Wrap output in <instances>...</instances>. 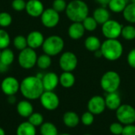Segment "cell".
I'll return each instance as SVG.
<instances>
[{
    "mask_svg": "<svg viewBox=\"0 0 135 135\" xmlns=\"http://www.w3.org/2000/svg\"><path fill=\"white\" fill-rule=\"evenodd\" d=\"M20 91L24 97L34 100L40 97L44 92L42 79L36 76L25 78L20 83Z\"/></svg>",
    "mask_w": 135,
    "mask_h": 135,
    "instance_id": "cell-1",
    "label": "cell"
},
{
    "mask_svg": "<svg viewBox=\"0 0 135 135\" xmlns=\"http://www.w3.org/2000/svg\"><path fill=\"white\" fill-rule=\"evenodd\" d=\"M89 6L82 0H72L66 6V14L73 22H82L89 15Z\"/></svg>",
    "mask_w": 135,
    "mask_h": 135,
    "instance_id": "cell-2",
    "label": "cell"
},
{
    "mask_svg": "<svg viewBox=\"0 0 135 135\" xmlns=\"http://www.w3.org/2000/svg\"><path fill=\"white\" fill-rule=\"evenodd\" d=\"M100 50L104 59L108 61H116L122 56L123 47L117 39H106L101 43Z\"/></svg>",
    "mask_w": 135,
    "mask_h": 135,
    "instance_id": "cell-3",
    "label": "cell"
},
{
    "mask_svg": "<svg viewBox=\"0 0 135 135\" xmlns=\"http://www.w3.org/2000/svg\"><path fill=\"white\" fill-rule=\"evenodd\" d=\"M120 84L121 78L119 74L114 70L105 72L100 78V87L107 93L117 92Z\"/></svg>",
    "mask_w": 135,
    "mask_h": 135,
    "instance_id": "cell-4",
    "label": "cell"
},
{
    "mask_svg": "<svg viewBox=\"0 0 135 135\" xmlns=\"http://www.w3.org/2000/svg\"><path fill=\"white\" fill-rule=\"evenodd\" d=\"M42 47L44 54L50 56H55L59 55L63 50L64 40L59 36H50L44 40Z\"/></svg>",
    "mask_w": 135,
    "mask_h": 135,
    "instance_id": "cell-5",
    "label": "cell"
},
{
    "mask_svg": "<svg viewBox=\"0 0 135 135\" xmlns=\"http://www.w3.org/2000/svg\"><path fill=\"white\" fill-rule=\"evenodd\" d=\"M118 122L123 125H130L135 123V108L131 104H123L115 111Z\"/></svg>",
    "mask_w": 135,
    "mask_h": 135,
    "instance_id": "cell-6",
    "label": "cell"
},
{
    "mask_svg": "<svg viewBox=\"0 0 135 135\" xmlns=\"http://www.w3.org/2000/svg\"><path fill=\"white\" fill-rule=\"evenodd\" d=\"M37 55L34 49L31 47H26L21 51L18 56V62L20 66L24 69L32 68L37 62Z\"/></svg>",
    "mask_w": 135,
    "mask_h": 135,
    "instance_id": "cell-7",
    "label": "cell"
},
{
    "mask_svg": "<svg viewBox=\"0 0 135 135\" xmlns=\"http://www.w3.org/2000/svg\"><path fill=\"white\" fill-rule=\"evenodd\" d=\"M123 25L117 21L109 19L102 25V34L107 39H117L121 36Z\"/></svg>",
    "mask_w": 135,
    "mask_h": 135,
    "instance_id": "cell-8",
    "label": "cell"
},
{
    "mask_svg": "<svg viewBox=\"0 0 135 135\" xmlns=\"http://www.w3.org/2000/svg\"><path fill=\"white\" fill-rule=\"evenodd\" d=\"M41 105L48 111H54L59 106V98L53 91H44L40 97Z\"/></svg>",
    "mask_w": 135,
    "mask_h": 135,
    "instance_id": "cell-9",
    "label": "cell"
},
{
    "mask_svg": "<svg viewBox=\"0 0 135 135\" xmlns=\"http://www.w3.org/2000/svg\"><path fill=\"white\" fill-rule=\"evenodd\" d=\"M78 58L76 55L71 51L64 52L59 58V66L63 71L72 72L78 66Z\"/></svg>",
    "mask_w": 135,
    "mask_h": 135,
    "instance_id": "cell-10",
    "label": "cell"
},
{
    "mask_svg": "<svg viewBox=\"0 0 135 135\" xmlns=\"http://www.w3.org/2000/svg\"><path fill=\"white\" fill-rule=\"evenodd\" d=\"M41 22L47 28H54L55 27L60 20L59 13L55 11L53 8H49L44 9L41 14Z\"/></svg>",
    "mask_w": 135,
    "mask_h": 135,
    "instance_id": "cell-11",
    "label": "cell"
},
{
    "mask_svg": "<svg viewBox=\"0 0 135 135\" xmlns=\"http://www.w3.org/2000/svg\"><path fill=\"white\" fill-rule=\"evenodd\" d=\"M1 89L6 96H13L20 90V83L13 77H6L1 83Z\"/></svg>",
    "mask_w": 135,
    "mask_h": 135,
    "instance_id": "cell-12",
    "label": "cell"
},
{
    "mask_svg": "<svg viewBox=\"0 0 135 135\" xmlns=\"http://www.w3.org/2000/svg\"><path fill=\"white\" fill-rule=\"evenodd\" d=\"M88 111L95 115H100L102 114L106 108L105 100L101 96H94L91 97L87 104Z\"/></svg>",
    "mask_w": 135,
    "mask_h": 135,
    "instance_id": "cell-13",
    "label": "cell"
},
{
    "mask_svg": "<svg viewBox=\"0 0 135 135\" xmlns=\"http://www.w3.org/2000/svg\"><path fill=\"white\" fill-rule=\"evenodd\" d=\"M25 10L31 17H40L44 10V4L40 0H28L26 2Z\"/></svg>",
    "mask_w": 135,
    "mask_h": 135,
    "instance_id": "cell-14",
    "label": "cell"
},
{
    "mask_svg": "<svg viewBox=\"0 0 135 135\" xmlns=\"http://www.w3.org/2000/svg\"><path fill=\"white\" fill-rule=\"evenodd\" d=\"M42 83L44 91H53L59 83V78L55 73L49 72L44 75Z\"/></svg>",
    "mask_w": 135,
    "mask_h": 135,
    "instance_id": "cell-15",
    "label": "cell"
},
{
    "mask_svg": "<svg viewBox=\"0 0 135 135\" xmlns=\"http://www.w3.org/2000/svg\"><path fill=\"white\" fill-rule=\"evenodd\" d=\"M26 39H27L28 47H31L32 49H36V48L41 47L45 40L44 37V35L39 31L31 32L28 35Z\"/></svg>",
    "mask_w": 135,
    "mask_h": 135,
    "instance_id": "cell-16",
    "label": "cell"
},
{
    "mask_svg": "<svg viewBox=\"0 0 135 135\" xmlns=\"http://www.w3.org/2000/svg\"><path fill=\"white\" fill-rule=\"evenodd\" d=\"M104 100H105L106 108L112 111H116L122 104L121 97L117 92L107 93Z\"/></svg>",
    "mask_w": 135,
    "mask_h": 135,
    "instance_id": "cell-17",
    "label": "cell"
},
{
    "mask_svg": "<svg viewBox=\"0 0 135 135\" xmlns=\"http://www.w3.org/2000/svg\"><path fill=\"white\" fill-rule=\"evenodd\" d=\"M85 28L81 22H73L68 28V35L72 40H79L85 34Z\"/></svg>",
    "mask_w": 135,
    "mask_h": 135,
    "instance_id": "cell-18",
    "label": "cell"
},
{
    "mask_svg": "<svg viewBox=\"0 0 135 135\" xmlns=\"http://www.w3.org/2000/svg\"><path fill=\"white\" fill-rule=\"evenodd\" d=\"M62 121L65 126H66L67 127L74 128L79 124L81 121V118L76 112L69 111L64 113L62 117Z\"/></svg>",
    "mask_w": 135,
    "mask_h": 135,
    "instance_id": "cell-19",
    "label": "cell"
},
{
    "mask_svg": "<svg viewBox=\"0 0 135 135\" xmlns=\"http://www.w3.org/2000/svg\"><path fill=\"white\" fill-rule=\"evenodd\" d=\"M17 113L24 118H28L33 113V107L28 100H21L17 105Z\"/></svg>",
    "mask_w": 135,
    "mask_h": 135,
    "instance_id": "cell-20",
    "label": "cell"
},
{
    "mask_svg": "<svg viewBox=\"0 0 135 135\" xmlns=\"http://www.w3.org/2000/svg\"><path fill=\"white\" fill-rule=\"evenodd\" d=\"M93 17L97 24L103 25L110 19V13L105 7H98L94 10Z\"/></svg>",
    "mask_w": 135,
    "mask_h": 135,
    "instance_id": "cell-21",
    "label": "cell"
},
{
    "mask_svg": "<svg viewBox=\"0 0 135 135\" xmlns=\"http://www.w3.org/2000/svg\"><path fill=\"white\" fill-rule=\"evenodd\" d=\"M17 135H36V127L32 125L28 121L21 123L17 128Z\"/></svg>",
    "mask_w": 135,
    "mask_h": 135,
    "instance_id": "cell-22",
    "label": "cell"
},
{
    "mask_svg": "<svg viewBox=\"0 0 135 135\" xmlns=\"http://www.w3.org/2000/svg\"><path fill=\"white\" fill-rule=\"evenodd\" d=\"M59 83L63 88H71L75 83V77L72 72L63 71V73L59 77Z\"/></svg>",
    "mask_w": 135,
    "mask_h": 135,
    "instance_id": "cell-23",
    "label": "cell"
},
{
    "mask_svg": "<svg viewBox=\"0 0 135 135\" xmlns=\"http://www.w3.org/2000/svg\"><path fill=\"white\" fill-rule=\"evenodd\" d=\"M85 47L88 51L94 52L100 49L101 42L98 37L95 36H89L85 40Z\"/></svg>",
    "mask_w": 135,
    "mask_h": 135,
    "instance_id": "cell-24",
    "label": "cell"
},
{
    "mask_svg": "<svg viewBox=\"0 0 135 135\" xmlns=\"http://www.w3.org/2000/svg\"><path fill=\"white\" fill-rule=\"evenodd\" d=\"M127 4V0H111L108 6L111 11L118 13L123 12Z\"/></svg>",
    "mask_w": 135,
    "mask_h": 135,
    "instance_id": "cell-25",
    "label": "cell"
},
{
    "mask_svg": "<svg viewBox=\"0 0 135 135\" xmlns=\"http://www.w3.org/2000/svg\"><path fill=\"white\" fill-rule=\"evenodd\" d=\"M124 19L131 24L135 23V3H128L123 11Z\"/></svg>",
    "mask_w": 135,
    "mask_h": 135,
    "instance_id": "cell-26",
    "label": "cell"
},
{
    "mask_svg": "<svg viewBox=\"0 0 135 135\" xmlns=\"http://www.w3.org/2000/svg\"><path fill=\"white\" fill-rule=\"evenodd\" d=\"M14 60V54L13 52L8 48H5L1 51L0 55V62L6 66H10Z\"/></svg>",
    "mask_w": 135,
    "mask_h": 135,
    "instance_id": "cell-27",
    "label": "cell"
},
{
    "mask_svg": "<svg viewBox=\"0 0 135 135\" xmlns=\"http://www.w3.org/2000/svg\"><path fill=\"white\" fill-rule=\"evenodd\" d=\"M40 134L41 135H58V129L55 124L50 122L44 123L40 126Z\"/></svg>",
    "mask_w": 135,
    "mask_h": 135,
    "instance_id": "cell-28",
    "label": "cell"
},
{
    "mask_svg": "<svg viewBox=\"0 0 135 135\" xmlns=\"http://www.w3.org/2000/svg\"><path fill=\"white\" fill-rule=\"evenodd\" d=\"M36 65L38 66L39 68H40L42 70L47 69L51 65V56L48 55H47V54H44V55H40L37 58Z\"/></svg>",
    "mask_w": 135,
    "mask_h": 135,
    "instance_id": "cell-29",
    "label": "cell"
},
{
    "mask_svg": "<svg viewBox=\"0 0 135 135\" xmlns=\"http://www.w3.org/2000/svg\"><path fill=\"white\" fill-rule=\"evenodd\" d=\"M121 36L127 40H133L135 39V27L133 25H126L123 27Z\"/></svg>",
    "mask_w": 135,
    "mask_h": 135,
    "instance_id": "cell-30",
    "label": "cell"
},
{
    "mask_svg": "<svg viewBox=\"0 0 135 135\" xmlns=\"http://www.w3.org/2000/svg\"><path fill=\"white\" fill-rule=\"evenodd\" d=\"M85 29L89 31V32H93L97 29V22L94 19L93 17H89L88 16L87 17L85 18V20L81 22Z\"/></svg>",
    "mask_w": 135,
    "mask_h": 135,
    "instance_id": "cell-31",
    "label": "cell"
},
{
    "mask_svg": "<svg viewBox=\"0 0 135 135\" xmlns=\"http://www.w3.org/2000/svg\"><path fill=\"white\" fill-rule=\"evenodd\" d=\"M9 44H10L9 35L6 30L0 28V50L7 48Z\"/></svg>",
    "mask_w": 135,
    "mask_h": 135,
    "instance_id": "cell-32",
    "label": "cell"
},
{
    "mask_svg": "<svg viewBox=\"0 0 135 135\" xmlns=\"http://www.w3.org/2000/svg\"><path fill=\"white\" fill-rule=\"evenodd\" d=\"M28 119V121L36 127H40L44 123V116L39 112H33Z\"/></svg>",
    "mask_w": 135,
    "mask_h": 135,
    "instance_id": "cell-33",
    "label": "cell"
},
{
    "mask_svg": "<svg viewBox=\"0 0 135 135\" xmlns=\"http://www.w3.org/2000/svg\"><path fill=\"white\" fill-rule=\"evenodd\" d=\"M13 45L19 51H22L25 48L28 47V43H27L26 37L21 36V35L17 36L13 39Z\"/></svg>",
    "mask_w": 135,
    "mask_h": 135,
    "instance_id": "cell-34",
    "label": "cell"
},
{
    "mask_svg": "<svg viewBox=\"0 0 135 135\" xmlns=\"http://www.w3.org/2000/svg\"><path fill=\"white\" fill-rule=\"evenodd\" d=\"M12 23V16L7 12L0 13V26L2 28H6L9 26Z\"/></svg>",
    "mask_w": 135,
    "mask_h": 135,
    "instance_id": "cell-35",
    "label": "cell"
},
{
    "mask_svg": "<svg viewBox=\"0 0 135 135\" xmlns=\"http://www.w3.org/2000/svg\"><path fill=\"white\" fill-rule=\"evenodd\" d=\"M80 118H81V122L84 126L89 127L93 125V123H94V115L89 111L83 113Z\"/></svg>",
    "mask_w": 135,
    "mask_h": 135,
    "instance_id": "cell-36",
    "label": "cell"
},
{
    "mask_svg": "<svg viewBox=\"0 0 135 135\" xmlns=\"http://www.w3.org/2000/svg\"><path fill=\"white\" fill-rule=\"evenodd\" d=\"M124 128V125L120 123L119 122L112 123L109 127L110 132L114 135H122L123 131Z\"/></svg>",
    "mask_w": 135,
    "mask_h": 135,
    "instance_id": "cell-37",
    "label": "cell"
},
{
    "mask_svg": "<svg viewBox=\"0 0 135 135\" xmlns=\"http://www.w3.org/2000/svg\"><path fill=\"white\" fill-rule=\"evenodd\" d=\"M66 6L67 3L66 2L65 0H54L52 4V8L58 13L66 10Z\"/></svg>",
    "mask_w": 135,
    "mask_h": 135,
    "instance_id": "cell-38",
    "label": "cell"
},
{
    "mask_svg": "<svg viewBox=\"0 0 135 135\" xmlns=\"http://www.w3.org/2000/svg\"><path fill=\"white\" fill-rule=\"evenodd\" d=\"M11 6L16 11H22L23 9H25L26 2L25 0H13Z\"/></svg>",
    "mask_w": 135,
    "mask_h": 135,
    "instance_id": "cell-39",
    "label": "cell"
},
{
    "mask_svg": "<svg viewBox=\"0 0 135 135\" xmlns=\"http://www.w3.org/2000/svg\"><path fill=\"white\" fill-rule=\"evenodd\" d=\"M127 63L131 67L135 69V48H133L127 55Z\"/></svg>",
    "mask_w": 135,
    "mask_h": 135,
    "instance_id": "cell-40",
    "label": "cell"
},
{
    "mask_svg": "<svg viewBox=\"0 0 135 135\" xmlns=\"http://www.w3.org/2000/svg\"><path fill=\"white\" fill-rule=\"evenodd\" d=\"M122 135H135V125L130 124L124 126Z\"/></svg>",
    "mask_w": 135,
    "mask_h": 135,
    "instance_id": "cell-41",
    "label": "cell"
},
{
    "mask_svg": "<svg viewBox=\"0 0 135 135\" xmlns=\"http://www.w3.org/2000/svg\"><path fill=\"white\" fill-rule=\"evenodd\" d=\"M97 3H99L100 6H102L103 7H105V6H107L108 5V3H109V2L111 1V0H95Z\"/></svg>",
    "mask_w": 135,
    "mask_h": 135,
    "instance_id": "cell-42",
    "label": "cell"
},
{
    "mask_svg": "<svg viewBox=\"0 0 135 135\" xmlns=\"http://www.w3.org/2000/svg\"><path fill=\"white\" fill-rule=\"evenodd\" d=\"M8 66H6V65H5V64H3V63H2L1 62H0V73H4V72H6L7 70H8Z\"/></svg>",
    "mask_w": 135,
    "mask_h": 135,
    "instance_id": "cell-43",
    "label": "cell"
},
{
    "mask_svg": "<svg viewBox=\"0 0 135 135\" xmlns=\"http://www.w3.org/2000/svg\"><path fill=\"white\" fill-rule=\"evenodd\" d=\"M94 55H95V57H97V58H101V57H103V54H102L101 50L99 49V50L94 51Z\"/></svg>",
    "mask_w": 135,
    "mask_h": 135,
    "instance_id": "cell-44",
    "label": "cell"
},
{
    "mask_svg": "<svg viewBox=\"0 0 135 135\" xmlns=\"http://www.w3.org/2000/svg\"><path fill=\"white\" fill-rule=\"evenodd\" d=\"M8 102H9V104H14V103L16 102V98H15L14 95H13V96H9Z\"/></svg>",
    "mask_w": 135,
    "mask_h": 135,
    "instance_id": "cell-45",
    "label": "cell"
},
{
    "mask_svg": "<svg viewBox=\"0 0 135 135\" xmlns=\"http://www.w3.org/2000/svg\"><path fill=\"white\" fill-rule=\"evenodd\" d=\"M0 135H6L5 131L2 127H0Z\"/></svg>",
    "mask_w": 135,
    "mask_h": 135,
    "instance_id": "cell-46",
    "label": "cell"
},
{
    "mask_svg": "<svg viewBox=\"0 0 135 135\" xmlns=\"http://www.w3.org/2000/svg\"><path fill=\"white\" fill-rule=\"evenodd\" d=\"M58 135H71V134H66V133H64V134H58Z\"/></svg>",
    "mask_w": 135,
    "mask_h": 135,
    "instance_id": "cell-47",
    "label": "cell"
},
{
    "mask_svg": "<svg viewBox=\"0 0 135 135\" xmlns=\"http://www.w3.org/2000/svg\"><path fill=\"white\" fill-rule=\"evenodd\" d=\"M131 1V2H132V3H135V0H130Z\"/></svg>",
    "mask_w": 135,
    "mask_h": 135,
    "instance_id": "cell-48",
    "label": "cell"
},
{
    "mask_svg": "<svg viewBox=\"0 0 135 135\" xmlns=\"http://www.w3.org/2000/svg\"><path fill=\"white\" fill-rule=\"evenodd\" d=\"M83 135H92V134H83Z\"/></svg>",
    "mask_w": 135,
    "mask_h": 135,
    "instance_id": "cell-49",
    "label": "cell"
},
{
    "mask_svg": "<svg viewBox=\"0 0 135 135\" xmlns=\"http://www.w3.org/2000/svg\"><path fill=\"white\" fill-rule=\"evenodd\" d=\"M0 55H1V50H0Z\"/></svg>",
    "mask_w": 135,
    "mask_h": 135,
    "instance_id": "cell-50",
    "label": "cell"
}]
</instances>
